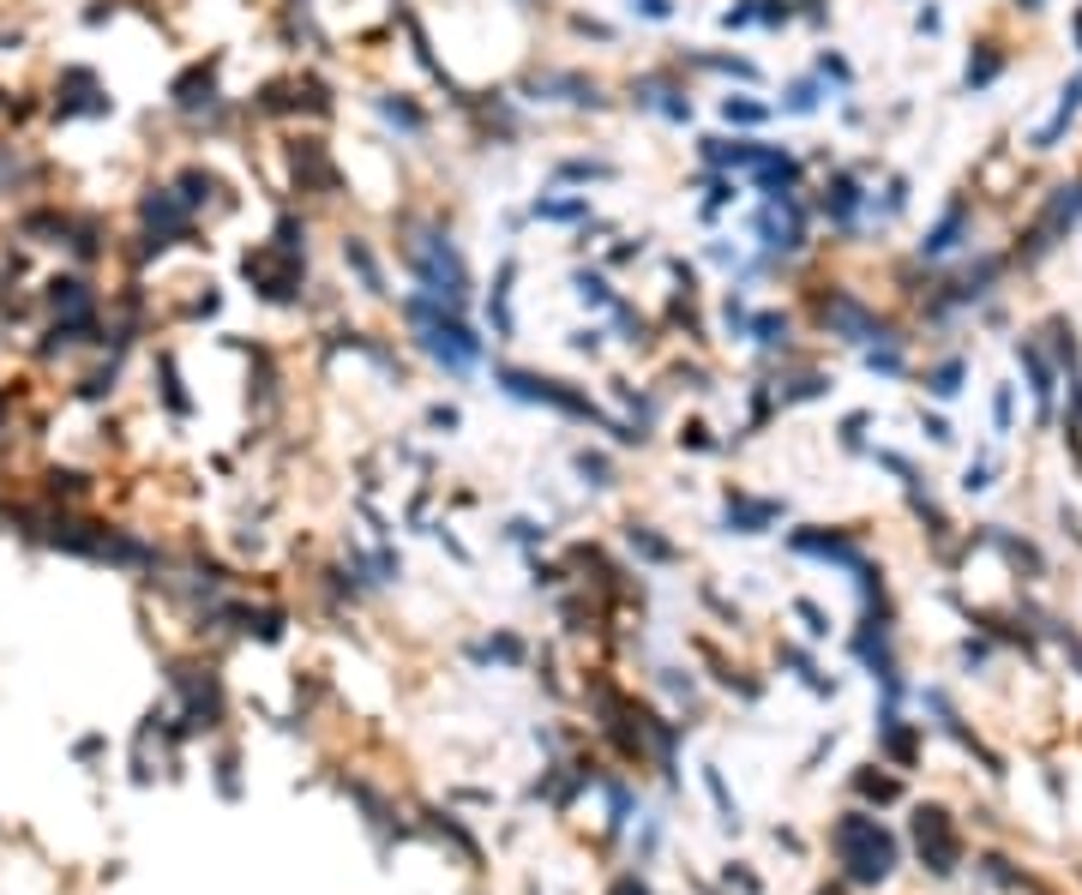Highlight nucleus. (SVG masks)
Wrapping results in <instances>:
<instances>
[{"instance_id":"c756f323","label":"nucleus","mask_w":1082,"mask_h":895,"mask_svg":"<svg viewBox=\"0 0 1082 895\" xmlns=\"http://www.w3.org/2000/svg\"><path fill=\"white\" fill-rule=\"evenodd\" d=\"M999 72H1004V49L999 42H981V49L969 54V67H962V91H986Z\"/></svg>"},{"instance_id":"f3484780","label":"nucleus","mask_w":1082,"mask_h":895,"mask_svg":"<svg viewBox=\"0 0 1082 895\" xmlns=\"http://www.w3.org/2000/svg\"><path fill=\"white\" fill-rule=\"evenodd\" d=\"M517 277H524L517 252H506V259L494 265V277H487L482 319H487V337H494V342H512L517 337Z\"/></svg>"},{"instance_id":"49530a36","label":"nucleus","mask_w":1082,"mask_h":895,"mask_svg":"<svg viewBox=\"0 0 1082 895\" xmlns=\"http://www.w3.org/2000/svg\"><path fill=\"white\" fill-rule=\"evenodd\" d=\"M992 421L1011 427V385H999V397H992Z\"/></svg>"},{"instance_id":"58836bf2","label":"nucleus","mask_w":1082,"mask_h":895,"mask_svg":"<svg viewBox=\"0 0 1082 895\" xmlns=\"http://www.w3.org/2000/svg\"><path fill=\"white\" fill-rule=\"evenodd\" d=\"M572 464H577V475H584V487H614V464H607L602 451H577Z\"/></svg>"},{"instance_id":"aec40b11","label":"nucleus","mask_w":1082,"mask_h":895,"mask_svg":"<svg viewBox=\"0 0 1082 895\" xmlns=\"http://www.w3.org/2000/svg\"><path fill=\"white\" fill-rule=\"evenodd\" d=\"M566 289H572V301L584 307L589 319H607V307H614L619 295H626V289H619V282H614V271H607L602 259H589V265L577 259L572 271H566Z\"/></svg>"},{"instance_id":"37998d69","label":"nucleus","mask_w":1082,"mask_h":895,"mask_svg":"<svg viewBox=\"0 0 1082 895\" xmlns=\"http://www.w3.org/2000/svg\"><path fill=\"white\" fill-rule=\"evenodd\" d=\"M632 547H637L644 559H674V547L662 541V535H649V529H637V524H632Z\"/></svg>"},{"instance_id":"2f4dec72","label":"nucleus","mask_w":1082,"mask_h":895,"mask_svg":"<svg viewBox=\"0 0 1082 895\" xmlns=\"http://www.w3.org/2000/svg\"><path fill=\"white\" fill-rule=\"evenodd\" d=\"M909 337H891V342H872V349H860V361L866 372H884V379H902L909 372V349H902Z\"/></svg>"},{"instance_id":"473e14b6","label":"nucleus","mask_w":1082,"mask_h":895,"mask_svg":"<svg viewBox=\"0 0 1082 895\" xmlns=\"http://www.w3.org/2000/svg\"><path fill=\"white\" fill-rule=\"evenodd\" d=\"M812 72H818L836 97L854 91V67H848V54H842V49H818V54H812Z\"/></svg>"},{"instance_id":"20e7f679","label":"nucleus","mask_w":1082,"mask_h":895,"mask_svg":"<svg viewBox=\"0 0 1082 895\" xmlns=\"http://www.w3.org/2000/svg\"><path fill=\"white\" fill-rule=\"evenodd\" d=\"M487 379H494L499 397L529 402V409H547V415H559V421H589V427L614 421L584 385L559 379V372H542V367H524V361H487Z\"/></svg>"},{"instance_id":"8fccbe9b","label":"nucleus","mask_w":1082,"mask_h":895,"mask_svg":"<svg viewBox=\"0 0 1082 895\" xmlns=\"http://www.w3.org/2000/svg\"><path fill=\"white\" fill-rule=\"evenodd\" d=\"M1071 37H1076V49H1082V7L1071 12Z\"/></svg>"},{"instance_id":"e433bc0d","label":"nucleus","mask_w":1082,"mask_h":895,"mask_svg":"<svg viewBox=\"0 0 1082 895\" xmlns=\"http://www.w3.org/2000/svg\"><path fill=\"white\" fill-rule=\"evenodd\" d=\"M566 349H572V355H589V361H596V355L607 349V325H602V319L572 325V331H566Z\"/></svg>"},{"instance_id":"cd10ccee","label":"nucleus","mask_w":1082,"mask_h":895,"mask_svg":"<svg viewBox=\"0 0 1082 895\" xmlns=\"http://www.w3.org/2000/svg\"><path fill=\"white\" fill-rule=\"evenodd\" d=\"M1076 115H1082V79H1071V84L1059 91V109H1052V121H1046V127H1034L1029 151H1059V139L1071 132Z\"/></svg>"},{"instance_id":"a211bd4d","label":"nucleus","mask_w":1082,"mask_h":895,"mask_svg":"<svg viewBox=\"0 0 1082 895\" xmlns=\"http://www.w3.org/2000/svg\"><path fill=\"white\" fill-rule=\"evenodd\" d=\"M842 854H848V872L872 884V877L891 872L896 847H891V835L872 824V817H848V824H842Z\"/></svg>"},{"instance_id":"4be33fe9","label":"nucleus","mask_w":1082,"mask_h":895,"mask_svg":"<svg viewBox=\"0 0 1082 895\" xmlns=\"http://www.w3.org/2000/svg\"><path fill=\"white\" fill-rule=\"evenodd\" d=\"M602 325H607V337H614L619 349H656V337H662V319L649 307H632V295H619Z\"/></svg>"},{"instance_id":"5701e85b","label":"nucleus","mask_w":1082,"mask_h":895,"mask_svg":"<svg viewBox=\"0 0 1082 895\" xmlns=\"http://www.w3.org/2000/svg\"><path fill=\"white\" fill-rule=\"evenodd\" d=\"M716 121L728 132H770V121H776V102L746 91V84H734V91L716 97Z\"/></svg>"},{"instance_id":"1a4fd4ad","label":"nucleus","mask_w":1082,"mask_h":895,"mask_svg":"<svg viewBox=\"0 0 1082 895\" xmlns=\"http://www.w3.org/2000/svg\"><path fill=\"white\" fill-rule=\"evenodd\" d=\"M866 169H848V162H830V169H818L812 175V187H806V205H812V217L824 222V229H836V235H854L860 222H866Z\"/></svg>"},{"instance_id":"4468645a","label":"nucleus","mask_w":1082,"mask_h":895,"mask_svg":"<svg viewBox=\"0 0 1082 895\" xmlns=\"http://www.w3.org/2000/svg\"><path fill=\"white\" fill-rule=\"evenodd\" d=\"M794 337H800V307H782V301H764L752 307V325H746V342L758 349L764 367L788 361L794 355Z\"/></svg>"},{"instance_id":"a18cd8bd","label":"nucleus","mask_w":1082,"mask_h":895,"mask_svg":"<svg viewBox=\"0 0 1082 895\" xmlns=\"http://www.w3.org/2000/svg\"><path fill=\"white\" fill-rule=\"evenodd\" d=\"M914 31H921V37H939V31H944V12H939V7H921V12H914Z\"/></svg>"},{"instance_id":"39448f33","label":"nucleus","mask_w":1082,"mask_h":895,"mask_svg":"<svg viewBox=\"0 0 1082 895\" xmlns=\"http://www.w3.org/2000/svg\"><path fill=\"white\" fill-rule=\"evenodd\" d=\"M241 282H247V295H254L259 307H271V312H301L319 289L314 271H307V259H295V252L271 247V241H254L241 252Z\"/></svg>"},{"instance_id":"f257e3e1","label":"nucleus","mask_w":1082,"mask_h":895,"mask_svg":"<svg viewBox=\"0 0 1082 895\" xmlns=\"http://www.w3.org/2000/svg\"><path fill=\"white\" fill-rule=\"evenodd\" d=\"M391 259L404 265L409 289L434 295V301H446L457 312L476 307V271H469L464 259V241H457V229L439 211H427V205H404V211H391Z\"/></svg>"},{"instance_id":"b1692460","label":"nucleus","mask_w":1082,"mask_h":895,"mask_svg":"<svg viewBox=\"0 0 1082 895\" xmlns=\"http://www.w3.org/2000/svg\"><path fill=\"white\" fill-rule=\"evenodd\" d=\"M770 102H776V121H812V115H818L824 102H836V91H830L818 72L806 67V72H794V79L782 84V91L770 97Z\"/></svg>"},{"instance_id":"f8f14e48","label":"nucleus","mask_w":1082,"mask_h":895,"mask_svg":"<svg viewBox=\"0 0 1082 895\" xmlns=\"http://www.w3.org/2000/svg\"><path fill=\"white\" fill-rule=\"evenodd\" d=\"M337 259H344V271H349V282L367 295V301H397L391 295V247H379L374 235H361V229H344L337 235Z\"/></svg>"},{"instance_id":"dca6fc26","label":"nucleus","mask_w":1082,"mask_h":895,"mask_svg":"<svg viewBox=\"0 0 1082 895\" xmlns=\"http://www.w3.org/2000/svg\"><path fill=\"white\" fill-rule=\"evenodd\" d=\"M974 241V205L969 199H951L939 217L926 222V235L914 241V259L921 265H939V259H951V252H962Z\"/></svg>"},{"instance_id":"423d86ee","label":"nucleus","mask_w":1082,"mask_h":895,"mask_svg":"<svg viewBox=\"0 0 1082 895\" xmlns=\"http://www.w3.org/2000/svg\"><path fill=\"white\" fill-rule=\"evenodd\" d=\"M746 235H752V252H770L776 265L794 271L818 247V217H812L806 192H794V199H758L746 217Z\"/></svg>"},{"instance_id":"0eeeda50","label":"nucleus","mask_w":1082,"mask_h":895,"mask_svg":"<svg viewBox=\"0 0 1082 895\" xmlns=\"http://www.w3.org/2000/svg\"><path fill=\"white\" fill-rule=\"evenodd\" d=\"M224 67H229V54L211 49V54H187V61L169 72V84H162V102H169V115H175V121H181L187 132H199L217 109H229V102H235V97L224 91Z\"/></svg>"},{"instance_id":"79ce46f5","label":"nucleus","mask_w":1082,"mask_h":895,"mask_svg":"<svg viewBox=\"0 0 1082 895\" xmlns=\"http://www.w3.org/2000/svg\"><path fill=\"white\" fill-rule=\"evenodd\" d=\"M679 451H716V439H709V427L692 415V421H679Z\"/></svg>"},{"instance_id":"ddd939ff","label":"nucleus","mask_w":1082,"mask_h":895,"mask_svg":"<svg viewBox=\"0 0 1082 895\" xmlns=\"http://www.w3.org/2000/svg\"><path fill=\"white\" fill-rule=\"evenodd\" d=\"M668 61L679 72H692V79H728V91L734 84H746V91L764 84V67L752 61V54H734V49H674Z\"/></svg>"},{"instance_id":"2eb2a0df","label":"nucleus","mask_w":1082,"mask_h":895,"mask_svg":"<svg viewBox=\"0 0 1082 895\" xmlns=\"http://www.w3.org/2000/svg\"><path fill=\"white\" fill-rule=\"evenodd\" d=\"M367 109H374V121L385 132H397L404 145H421L427 132H434V109H427L415 91H391V84H385V91L367 97Z\"/></svg>"},{"instance_id":"9b49d317","label":"nucleus","mask_w":1082,"mask_h":895,"mask_svg":"<svg viewBox=\"0 0 1082 895\" xmlns=\"http://www.w3.org/2000/svg\"><path fill=\"white\" fill-rule=\"evenodd\" d=\"M746 181V192H758V199H794V192L812 187V162L794 151V145H776L764 139L758 157H752V169L739 175Z\"/></svg>"},{"instance_id":"c03bdc74","label":"nucleus","mask_w":1082,"mask_h":895,"mask_svg":"<svg viewBox=\"0 0 1082 895\" xmlns=\"http://www.w3.org/2000/svg\"><path fill=\"white\" fill-rule=\"evenodd\" d=\"M427 427H434V432H457V427H464L457 402H434V409H427Z\"/></svg>"},{"instance_id":"f704fd0d","label":"nucleus","mask_w":1082,"mask_h":895,"mask_svg":"<svg viewBox=\"0 0 1082 895\" xmlns=\"http://www.w3.org/2000/svg\"><path fill=\"white\" fill-rule=\"evenodd\" d=\"M704 265H716L722 277H734L739 265H746V247H739L734 235H709V241H704Z\"/></svg>"},{"instance_id":"f03ea898","label":"nucleus","mask_w":1082,"mask_h":895,"mask_svg":"<svg viewBox=\"0 0 1082 895\" xmlns=\"http://www.w3.org/2000/svg\"><path fill=\"white\" fill-rule=\"evenodd\" d=\"M391 307H397V325L409 331V349L421 355V361H434L439 372H451V379H469V372L487 367V331H476L469 312L434 301V295H421V289H404Z\"/></svg>"},{"instance_id":"7c9ffc66","label":"nucleus","mask_w":1082,"mask_h":895,"mask_svg":"<svg viewBox=\"0 0 1082 895\" xmlns=\"http://www.w3.org/2000/svg\"><path fill=\"white\" fill-rule=\"evenodd\" d=\"M921 854H932V872H951V824H944V812H921Z\"/></svg>"},{"instance_id":"7ed1b4c3","label":"nucleus","mask_w":1082,"mask_h":895,"mask_svg":"<svg viewBox=\"0 0 1082 895\" xmlns=\"http://www.w3.org/2000/svg\"><path fill=\"white\" fill-rule=\"evenodd\" d=\"M794 307H800V319H806L818 337H836V342H848V349H872V342L902 337L896 325L866 301V295L848 289V282H818V289H800Z\"/></svg>"},{"instance_id":"393cba45","label":"nucleus","mask_w":1082,"mask_h":895,"mask_svg":"<svg viewBox=\"0 0 1082 895\" xmlns=\"http://www.w3.org/2000/svg\"><path fill=\"white\" fill-rule=\"evenodd\" d=\"M547 181L554 187H577V192H589V187H602V181H619V162L614 157H559L554 169H547Z\"/></svg>"},{"instance_id":"72a5a7b5","label":"nucleus","mask_w":1082,"mask_h":895,"mask_svg":"<svg viewBox=\"0 0 1082 895\" xmlns=\"http://www.w3.org/2000/svg\"><path fill=\"white\" fill-rule=\"evenodd\" d=\"M962 379H969V361H962V355H944L939 367H926V391H932V397H944V402H951V397L962 391Z\"/></svg>"},{"instance_id":"bb28decb","label":"nucleus","mask_w":1082,"mask_h":895,"mask_svg":"<svg viewBox=\"0 0 1082 895\" xmlns=\"http://www.w3.org/2000/svg\"><path fill=\"white\" fill-rule=\"evenodd\" d=\"M782 517L776 499H752V494H728V511H722V524H728V535H764L770 524Z\"/></svg>"},{"instance_id":"a878e982","label":"nucleus","mask_w":1082,"mask_h":895,"mask_svg":"<svg viewBox=\"0 0 1082 895\" xmlns=\"http://www.w3.org/2000/svg\"><path fill=\"white\" fill-rule=\"evenodd\" d=\"M692 181L704 187V199H698V222H716L722 211H734L739 199H746V181L739 175H716V169H698Z\"/></svg>"},{"instance_id":"09e8293b","label":"nucleus","mask_w":1082,"mask_h":895,"mask_svg":"<svg viewBox=\"0 0 1082 895\" xmlns=\"http://www.w3.org/2000/svg\"><path fill=\"white\" fill-rule=\"evenodd\" d=\"M921 427H926V432H932V439H939V445H944V439H951V421H939V415H926V421H921Z\"/></svg>"},{"instance_id":"6e6552de","label":"nucleus","mask_w":1082,"mask_h":895,"mask_svg":"<svg viewBox=\"0 0 1082 895\" xmlns=\"http://www.w3.org/2000/svg\"><path fill=\"white\" fill-rule=\"evenodd\" d=\"M626 102L637 115H649V121L686 132L698 121V97H692V72H679L674 61H649L644 72H632L626 79Z\"/></svg>"},{"instance_id":"4c0bfd02","label":"nucleus","mask_w":1082,"mask_h":895,"mask_svg":"<svg viewBox=\"0 0 1082 895\" xmlns=\"http://www.w3.org/2000/svg\"><path fill=\"white\" fill-rule=\"evenodd\" d=\"M716 31H758V0H728V7L716 12Z\"/></svg>"},{"instance_id":"de8ad7c7","label":"nucleus","mask_w":1082,"mask_h":895,"mask_svg":"<svg viewBox=\"0 0 1082 895\" xmlns=\"http://www.w3.org/2000/svg\"><path fill=\"white\" fill-rule=\"evenodd\" d=\"M962 487H969V494H981V487H986V464H969V475H962Z\"/></svg>"},{"instance_id":"a19ab883","label":"nucleus","mask_w":1082,"mask_h":895,"mask_svg":"<svg viewBox=\"0 0 1082 895\" xmlns=\"http://www.w3.org/2000/svg\"><path fill=\"white\" fill-rule=\"evenodd\" d=\"M866 427H872V415H866V409H854V415H842L836 439L848 445V451H860V445H866Z\"/></svg>"},{"instance_id":"c85d7f7f","label":"nucleus","mask_w":1082,"mask_h":895,"mask_svg":"<svg viewBox=\"0 0 1082 895\" xmlns=\"http://www.w3.org/2000/svg\"><path fill=\"white\" fill-rule=\"evenodd\" d=\"M1016 361L1029 367V379H1034V397H1041V409H1052V385H1059V367H1052L1046 355H1041V342H1029V337H1022V342H1016Z\"/></svg>"},{"instance_id":"6ab92c4d","label":"nucleus","mask_w":1082,"mask_h":895,"mask_svg":"<svg viewBox=\"0 0 1082 895\" xmlns=\"http://www.w3.org/2000/svg\"><path fill=\"white\" fill-rule=\"evenodd\" d=\"M764 139H770V132H698V139H692V157H698V169L746 175Z\"/></svg>"},{"instance_id":"c9c22d12","label":"nucleus","mask_w":1082,"mask_h":895,"mask_svg":"<svg viewBox=\"0 0 1082 895\" xmlns=\"http://www.w3.org/2000/svg\"><path fill=\"white\" fill-rule=\"evenodd\" d=\"M626 7V19L637 24H674L679 19V0H619Z\"/></svg>"},{"instance_id":"412c9836","label":"nucleus","mask_w":1082,"mask_h":895,"mask_svg":"<svg viewBox=\"0 0 1082 895\" xmlns=\"http://www.w3.org/2000/svg\"><path fill=\"white\" fill-rule=\"evenodd\" d=\"M589 217H596V199L577 187H547L529 199V222H547V229H584Z\"/></svg>"},{"instance_id":"ea45409f","label":"nucleus","mask_w":1082,"mask_h":895,"mask_svg":"<svg viewBox=\"0 0 1082 895\" xmlns=\"http://www.w3.org/2000/svg\"><path fill=\"white\" fill-rule=\"evenodd\" d=\"M572 37H589V42H602V49H614V42H619V31H614V24H607V19H589V12H572Z\"/></svg>"},{"instance_id":"3c124183","label":"nucleus","mask_w":1082,"mask_h":895,"mask_svg":"<svg viewBox=\"0 0 1082 895\" xmlns=\"http://www.w3.org/2000/svg\"><path fill=\"white\" fill-rule=\"evenodd\" d=\"M1016 7H1022V12H1041V7H1046V0H1016Z\"/></svg>"},{"instance_id":"9d476101","label":"nucleus","mask_w":1082,"mask_h":895,"mask_svg":"<svg viewBox=\"0 0 1082 895\" xmlns=\"http://www.w3.org/2000/svg\"><path fill=\"white\" fill-rule=\"evenodd\" d=\"M49 121L54 127H72V121H115V91L102 84L97 67L85 61H61L49 84Z\"/></svg>"}]
</instances>
